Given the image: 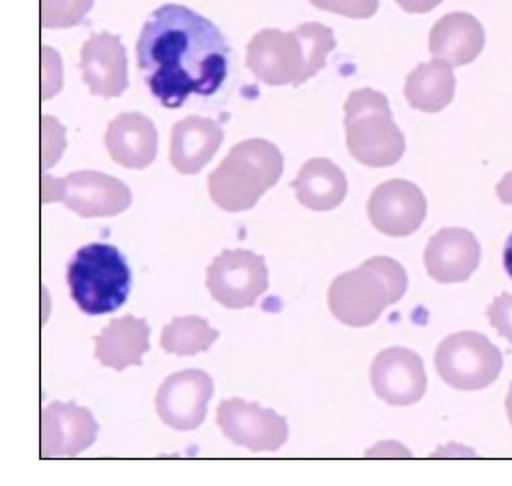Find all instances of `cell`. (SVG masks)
<instances>
[{"instance_id": "5bb4252c", "label": "cell", "mask_w": 512, "mask_h": 486, "mask_svg": "<svg viewBox=\"0 0 512 486\" xmlns=\"http://www.w3.org/2000/svg\"><path fill=\"white\" fill-rule=\"evenodd\" d=\"M97 432L90 410L75 403H51L41 416V457H77L94 444Z\"/></svg>"}, {"instance_id": "277c9868", "label": "cell", "mask_w": 512, "mask_h": 486, "mask_svg": "<svg viewBox=\"0 0 512 486\" xmlns=\"http://www.w3.org/2000/svg\"><path fill=\"white\" fill-rule=\"evenodd\" d=\"M282 174L280 149L269 140L250 138L233 146L209 176V194L220 209L243 213L252 209Z\"/></svg>"}, {"instance_id": "30bf717a", "label": "cell", "mask_w": 512, "mask_h": 486, "mask_svg": "<svg viewBox=\"0 0 512 486\" xmlns=\"http://www.w3.org/2000/svg\"><path fill=\"white\" fill-rule=\"evenodd\" d=\"M216 423L235 446L252 451H278L287 442V419L270 408L233 397L218 405Z\"/></svg>"}, {"instance_id": "ba28073f", "label": "cell", "mask_w": 512, "mask_h": 486, "mask_svg": "<svg viewBox=\"0 0 512 486\" xmlns=\"http://www.w3.org/2000/svg\"><path fill=\"white\" fill-rule=\"evenodd\" d=\"M62 202L84 218L116 216L131 205V190L116 177L82 170L64 179L43 176V203Z\"/></svg>"}, {"instance_id": "e0dca14e", "label": "cell", "mask_w": 512, "mask_h": 486, "mask_svg": "<svg viewBox=\"0 0 512 486\" xmlns=\"http://www.w3.org/2000/svg\"><path fill=\"white\" fill-rule=\"evenodd\" d=\"M105 144L116 164L129 170H144L157 157L159 135L144 114L123 112L108 123Z\"/></svg>"}, {"instance_id": "83f0119b", "label": "cell", "mask_w": 512, "mask_h": 486, "mask_svg": "<svg viewBox=\"0 0 512 486\" xmlns=\"http://www.w3.org/2000/svg\"><path fill=\"white\" fill-rule=\"evenodd\" d=\"M442 0H397V4L408 14H427L434 10Z\"/></svg>"}, {"instance_id": "f546056e", "label": "cell", "mask_w": 512, "mask_h": 486, "mask_svg": "<svg viewBox=\"0 0 512 486\" xmlns=\"http://www.w3.org/2000/svg\"><path fill=\"white\" fill-rule=\"evenodd\" d=\"M503 265H505V270H507V274L512 278V233L511 237H509V241L505 244V252H503Z\"/></svg>"}, {"instance_id": "d4e9b609", "label": "cell", "mask_w": 512, "mask_h": 486, "mask_svg": "<svg viewBox=\"0 0 512 486\" xmlns=\"http://www.w3.org/2000/svg\"><path fill=\"white\" fill-rule=\"evenodd\" d=\"M311 4L324 12L345 15L352 19H369L377 14L378 0H310Z\"/></svg>"}, {"instance_id": "484cf974", "label": "cell", "mask_w": 512, "mask_h": 486, "mask_svg": "<svg viewBox=\"0 0 512 486\" xmlns=\"http://www.w3.org/2000/svg\"><path fill=\"white\" fill-rule=\"evenodd\" d=\"M64 133V127L56 118L43 116V170L51 168L62 157V151L66 148Z\"/></svg>"}, {"instance_id": "4dcf8cb0", "label": "cell", "mask_w": 512, "mask_h": 486, "mask_svg": "<svg viewBox=\"0 0 512 486\" xmlns=\"http://www.w3.org/2000/svg\"><path fill=\"white\" fill-rule=\"evenodd\" d=\"M505 408H507V416H509L512 425V382L509 386V392H507V399H505Z\"/></svg>"}, {"instance_id": "9a60e30c", "label": "cell", "mask_w": 512, "mask_h": 486, "mask_svg": "<svg viewBox=\"0 0 512 486\" xmlns=\"http://www.w3.org/2000/svg\"><path fill=\"white\" fill-rule=\"evenodd\" d=\"M82 81L94 95L120 97L129 86L127 53L118 36L92 34L81 49Z\"/></svg>"}, {"instance_id": "3957f363", "label": "cell", "mask_w": 512, "mask_h": 486, "mask_svg": "<svg viewBox=\"0 0 512 486\" xmlns=\"http://www.w3.org/2000/svg\"><path fill=\"white\" fill-rule=\"evenodd\" d=\"M408 276L391 257H371L362 267L339 274L330 285L328 306L339 323L364 328L390 304L405 297Z\"/></svg>"}, {"instance_id": "ac0fdd59", "label": "cell", "mask_w": 512, "mask_h": 486, "mask_svg": "<svg viewBox=\"0 0 512 486\" xmlns=\"http://www.w3.org/2000/svg\"><path fill=\"white\" fill-rule=\"evenodd\" d=\"M224 142L218 123L202 116H189L177 122L170 140V162L179 174L194 176L215 157Z\"/></svg>"}, {"instance_id": "7c38bea8", "label": "cell", "mask_w": 512, "mask_h": 486, "mask_svg": "<svg viewBox=\"0 0 512 486\" xmlns=\"http://www.w3.org/2000/svg\"><path fill=\"white\" fill-rule=\"evenodd\" d=\"M367 215L375 230L390 237H408L419 230L427 216V200L418 185L391 179L373 190Z\"/></svg>"}, {"instance_id": "2e32d148", "label": "cell", "mask_w": 512, "mask_h": 486, "mask_svg": "<svg viewBox=\"0 0 512 486\" xmlns=\"http://www.w3.org/2000/svg\"><path fill=\"white\" fill-rule=\"evenodd\" d=\"M481 263V246L472 231L444 228L425 248V269L440 284L466 282Z\"/></svg>"}, {"instance_id": "603a6c76", "label": "cell", "mask_w": 512, "mask_h": 486, "mask_svg": "<svg viewBox=\"0 0 512 486\" xmlns=\"http://www.w3.org/2000/svg\"><path fill=\"white\" fill-rule=\"evenodd\" d=\"M218 339V330H213L200 315L176 317L162 328L161 347L177 356H194L209 351Z\"/></svg>"}, {"instance_id": "6da1fadb", "label": "cell", "mask_w": 512, "mask_h": 486, "mask_svg": "<svg viewBox=\"0 0 512 486\" xmlns=\"http://www.w3.org/2000/svg\"><path fill=\"white\" fill-rule=\"evenodd\" d=\"M138 68L166 108H181L189 95L209 97L228 75V43L215 23L179 4L149 15L136 43Z\"/></svg>"}, {"instance_id": "7402d4cb", "label": "cell", "mask_w": 512, "mask_h": 486, "mask_svg": "<svg viewBox=\"0 0 512 486\" xmlns=\"http://www.w3.org/2000/svg\"><path fill=\"white\" fill-rule=\"evenodd\" d=\"M455 86L453 66L438 58L421 64L406 77V101L421 112H440L453 101Z\"/></svg>"}, {"instance_id": "7a4b0ae2", "label": "cell", "mask_w": 512, "mask_h": 486, "mask_svg": "<svg viewBox=\"0 0 512 486\" xmlns=\"http://www.w3.org/2000/svg\"><path fill=\"white\" fill-rule=\"evenodd\" d=\"M334 49V32L321 23H304L295 32L267 28L248 43L246 66L269 86H300L326 66Z\"/></svg>"}, {"instance_id": "cb8c5ba5", "label": "cell", "mask_w": 512, "mask_h": 486, "mask_svg": "<svg viewBox=\"0 0 512 486\" xmlns=\"http://www.w3.org/2000/svg\"><path fill=\"white\" fill-rule=\"evenodd\" d=\"M94 6V0H41L43 28H69L79 25Z\"/></svg>"}, {"instance_id": "4316f807", "label": "cell", "mask_w": 512, "mask_h": 486, "mask_svg": "<svg viewBox=\"0 0 512 486\" xmlns=\"http://www.w3.org/2000/svg\"><path fill=\"white\" fill-rule=\"evenodd\" d=\"M486 317L501 338L512 343V293L499 295L486 310Z\"/></svg>"}, {"instance_id": "5b68a950", "label": "cell", "mask_w": 512, "mask_h": 486, "mask_svg": "<svg viewBox=\"0 0 512 486\" xmlns=\"http://www.w3.org/2000/svg\"><path fill=\"white\" fill-rule=\"evenodd\" d=\"M71 297L86 315H107L120 310L131 293V269L112 244H86L68 267Z\"/></svg>"}, {"instance_id": "44dd1931", "label": "cell", "mask_w": 512, "mask_h": 486, "mask_svg": "<svg viewBox=\"0 0 512 486\" xmlns=\"http://www.w3.org/2000/svg\"><path fill=\"white\" fill-rule=\"evenodd\" d=\"M293 187L298 202L304 207L317 213H326L343 203L349 183L334 162L324 157H315L302 166Z\"/></svg>"}, {"instance_id": "9c48e42d", "label": "cell", "mask_w": 512, "mask_h": 486, "mask_svg": "<svg viewBox=\"0 0 512 486\" xmlns=\"http://www.w3.org/2000/svg\"><path fill=\"white\" fill-rule=\"evenodd\" d=\"M205 285L228 310L250 308L269 289L265 259L248 250H224L207 269Z\"/></svg>"}, {"instance_id": "52a82bcc", "label": "cell", "mask_w": 512, "mask_h": 486, "mask_svg": "<svg viewBox=\"0 0 512 486\" xmlns=\"http://www.w3.org/2000/svg\"><path fill=\"white\" fill-rule=\"evenodd\" d=\"M434 365L453 390L479 392L496 382L503 367V354L479 332H457L438 345Z\"/></svg>"}, {"instance_id": "f1b7e54d", "label": "cell", "mask_w": 512, "mask_h": 486, "mask_svg": "<svg viewBox=\"0 0 512 486\" xmlns=\"http://www.w3.org/2000/svg\"><path fill=\"white\" fill-rule=\"evenodd\" d=\"M496 194H498L501 202L512 205V172H509L507 176L499 181V185L496 187Z\"/></svg>"}, {"instance_id": "d6986e66", "label": "cell", "mask_w": 512, "mask_h": 486, "mask_svg": "<svg viewBox=\"0 0 512 486\" xmlns=\"http://www.w3.org/2000/svg\"><path fill=\"white\" fill-rule=\"evenodd\" d=\"M485 47V30L470 14H447L432 27L429 51L453 68L473 62Z\"/></svg>"}, {"instance_id": "ffe728a7", "label": "cell", "mask_w": 512, "mask_h": 486, "mask_svg": "<svg viewBox=\"0 0 512 486\" xmlns=\"http://www.w3.org/2000/svg\"><path fill=\"white\" fill-rule=\"evenodd\" d=\"M148 323L127 315L114 319L95 338V360L105 367L123 371L142 364V356L151 349Z\"/></svg>"}, {"instance_id": "8fae6325", "label": "cell", "mask_w": 512, "mask_h": 486, "mask_svg": "<svg viewBox=\"0 0 512 486\" xmlns=\"http://www.w3.org/2000/svg\"><path fill=\"white\" fill-rule=\"evenodd\" d=\"M215 393V382L205 371L185 369L162 382L155 408L159 418L176 431H194L207 416V406Z\"/></svg>"}, {"instance_id": "8992f818", "label": "cell", "mask_w": 512, "mask_h": 486, "mask_svg": "<svg viewBox=\"0 0 512 486\" xmlns=\"http://www.w3.org/2000/svg\"><path fill=\"white\" fill-rule=\"evenodd\" d=\"M345 133L352 157L369 168H386L405 155V136L393 122L386 95L356 90L345 103Z\"/></svg>"}, {"instance_id": "4fadbf2b", "label": "cell", "mask_w": 512, "mask_h": 486, "mask_svg": "<svg viewBox=\"0 0 512 486\" xmlns=\"http://www.w3.org/2000/svg\"><path fill=\"white\" fill-rule=\"evenodd\" d=\"M427 384L421 356L405 347L378 352L371 364V386L388 405H416L427 392Z\"/></svg>"}]
</instances>
